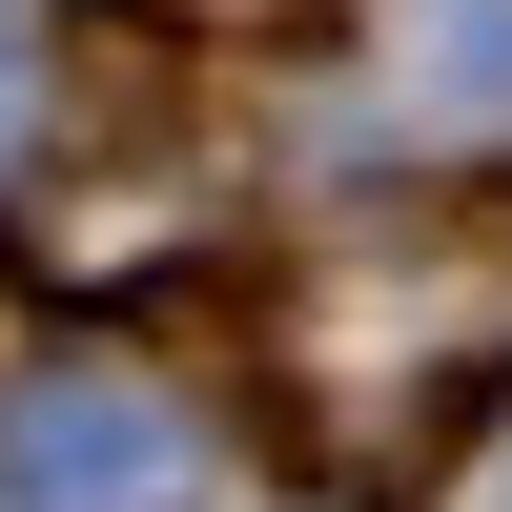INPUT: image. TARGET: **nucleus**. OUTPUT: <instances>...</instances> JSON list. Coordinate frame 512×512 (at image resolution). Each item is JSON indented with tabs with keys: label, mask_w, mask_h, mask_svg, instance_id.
I'll return each mask as SVG.
<instances>
[{
	"label": "nucleus",
	"mask_w": 512,
	"mask_h": 512,
	"mask_svg": "<svg viewBox=\"0 0 512 512\" xmlns=\"http://www.w3.org/2000/svg\"><path fill=\"white\" fill-rule=\"evenodd\" d=\"M21 492L41 512H144L164 492V410L144 390H41L21 410Z\"/></svg>",
	"instance_id": "obj_1"
},
{
	"label": "nucleus",
	"mask_w": 512,
	"mask_h": 512,
	"mask_svg": "<svg viewBox=\"0 0 512 512\" xmlns=\"http://www.w3.org/2000/svg\"><path fill=\"white\" fill-rule=\"evenodd\" d=\"M0 123H21V21H0Z\"/></svg>",
	"instance_id": "obj_2"
}]
</instances>
